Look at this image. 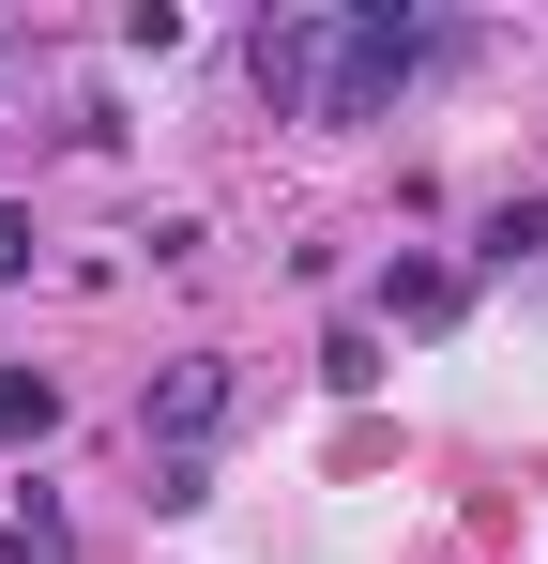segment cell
<instances>
[{"mask_svg": "<svg viewBox=\"0 0 548 564\" xmlns=\"http://www.w3.org/2000/svg\"><path fill=\"white\" fill-rule=\"evenodd\" d=\"M427 46H442V31H427L412 0H336V77H320V122H381V107L427 77Z\"/></svg>", "mask_w": 548, "mask_h": 564, "instance_id": "1", "label": "cell"}, {"mask_svg": "<svg viewBox=\"0 0 548 564\" xmlns=\"http://www.w3.org/2000/svg\"><path fill=\"white\" fill-rule=\"evenodd\" d=\"M229 412H244V367H229V351H168V367L138 381V427H153V458H198Z\"/></svg>", "mask_w": 548, "mask_h": 564, "instance_id": "2", "label": "cell"}, {"mask_svg": "<svg viewBox=\"0 0 548 564\" xmlns=\"http://www.w3.org/2000/svg\"><path fill=\"white\" fill-rule=\"evenodd\" d=\"M244 77H260L274 122H320V77H336V0H289V15H260Z\"/></svg>", "mask_w": 548, "mask_h": 564, "instance_id": "3", "label": "cell"}, {"mask_svg": "<svg viewBox=\"0 0 548 564\" xmlns=\"http://www.w3.org/2000/svg\"><path fill=\"white\" fill-rule=\"evenodd\" d=\"M457 305H472L457 260H427V245H412V260H381V321H396V336H442Z\"/></svg>", "mask_w": 548, "mask_h": 564, "instance_id": "4", "label": "cell"}, {"mask_svg": "<svg viewBox=\"0 0 548 564\" xmlns=\"http://www.w3.org/2000/svg\"><path fill=\"white\" fill-rule=\"evenodd\" d=\"M534 245H548V198H534V184H518V198H487V229H472V260H487V275H518Z\"/></svg>", "mask_w": 548, "mask_h": 564, "instance_id": "5", "label": "cell"}, {"mask_svg": "<svg viewBox=\"0 0 548 564\" xmlns=\"http://www.w3.org/2000/svg\"><path fill=\"white\" fill-rule=\"evenodd\" d=\"M62 427V381L46 367H0V443H46Z\"/></svg>", "mask_w": 548, "mask_h": 564, "instance_id": "6", "label": "cell"}, {"mask_svg": "<svg viewBox=\"0 0 548 564\" xmlns=\"http://www.w3.org/2000/svg\"><path fill=\"white\" fill-rule=\"evenodd\" d=\"M336 397H381V321H336V351H320Z\"/></svg>", "mask_w": 548, "mask_h": 564, "instance_id": "7", "label": "cell"}]
</instances>
